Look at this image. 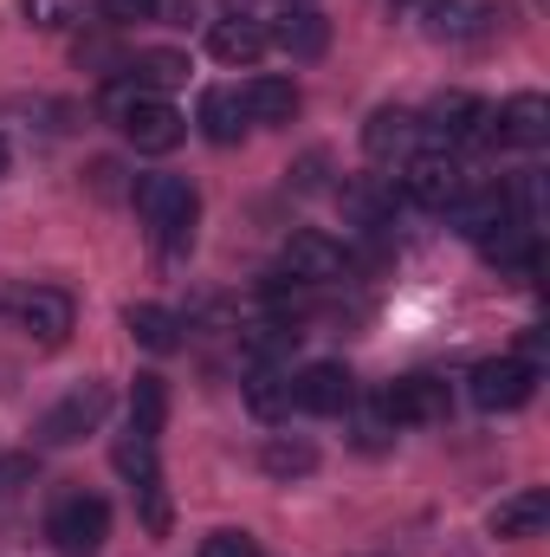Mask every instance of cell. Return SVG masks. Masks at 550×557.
<instances>
[{
	"label": "cell",
	"mask_w": 550,
	"mask_h": 557,
	"mask_svg": "<svg viewBox=\"0 0 550 557\" xmlns=\"http://www.w3.org/2000/svg\"><path fill=\"white\" fill-rule=\"evenodd\" d=\"M130 201H137L142 227H149L168 253H182V247L195 240V214H201V201H195V188H188L182 175H142L137 188H130Z\"/></svg>",
	"instance_id": "cell-1"
},
{
	"label": "cell",
	"mask_w": 550,
	"mask_h": 557,
	"mask_svg": "<svg viewBox=\"0 0 550 557\" xmlns=\"http://www.w3.org/2000/svg\"><path fill=\"white\" fill-rule=\"evenodd\" d=\"M0 311L33 337V344H65L72 337V292H59V285H20V292H7L0 298Z\"/></svg>",
	"instance_id": "cell-2"
},
{
	"label": "cell",
	"mask_w": 550,
	"mask_h": 557,
	"mask_svg": "<svg viewBox=\"0 0 550 557\" xmlns=\"http://www.w3.org/2000/svg\"><path fill=\"white\" fill-rule=\"evenodd\" d=\"M402 195L427 214H447L453 201H466V169L447 149H414L409 169H402Z\"/></svg>",
	"instance_id": "cell-3"
},
{
	"label": "cell",
	"mask_w": 550,
	"mask_h": 557,
	"mask_svg": "<svg viewBox=\"0 0 550 557\" xmlns=\"http://www.w3.org/2000/svg\"><path fill=\"white\" fill-rule=\"evenodd\" d=\"M46 539H52L65 557H91L104 539H111V506H104L98 493H72V499H59V506H52Z\"/></svg>",
	"instance_id": "cell-4"
},
{
	"label": "cell",
	"mask_w": 550,
	"mask_h": 557,
	"mask_svg": "<svg viewBox=\"0 0 550 557\" xmlns=\"http://www.w3.org/2000/svg\"><path fill=\"white\" fill-rule=\"evenodd\" d=\"M104 416H111V389L104 383H78L65 403H52L46 416H39V441L46 447H72V441H85V434H98L104 428Z\"/></svg>",
	"instance_id": "cell-5"
},
{
	"label": "cell",
	"mask_w": 550,
	"mask_h": 557,
	"mask_svg": "<svg viewBox=\"0 0 550 557\" xmlns=\"http://www.w3.org/2000/svg\"><path fill=\"white\" fill-rule=\"evenodd\" d=\"M532 396H538V363H525V357H492V363L473 370V403L492 409V416L525 409Z\"/></svg>",
	"instance_id": "cell-6"
},
{
	"label": "cell",
	"mask_w": 550,
	"mask_h": 557,
	"mask_svg": "<svg viewBox=\"0 0 550 557\" xmlns=\"http://www.w3.org/2000/svg\"><path fill=\"white\" fill-rule=\"evenodd\" d=\"M117 473L137 486L142 525H149V532H168V499H162V467H155V441H149V434H124V441H117Z\"/></svg>",
	"instance_id": "cell-7"
},
{
	"label": "cell",
	"mask_w": 550,
	"mask_h": 557,
	"mask_svg": "<svg viewBox=\"0 0 550 557\" xmlns=\"http://www.w3.org/2000/svg\"><path fill=\"white\" fill-rule=\"evenodd\" d=\"M117 131H124V137L137 143L142 156H168L175 143L188 137V124H182V111H175L168 98H155V91H142L137 104H130V111L117 117Z\"/></svg>",
	"instance_id": "cell-8"
},
{
	"label": "cell",
	"mask_w": 550,
	"mask_h": 557,
	"mask_svg": "<svg viewBox=\"0 0 550 557\" xmlns=\"http://www.w3.org/2000/svg\"><path fill=\"white\" fill-rule=\"evenodd\" d=\"M396 428H421V421H447V383L440 376H396L376 403Z\"/></svg>",
	"instance_id": "cell-9"
},
{
	"label": "cell",
	"mask_w": 550,
	"mask_h": 557,
	"mask_svg": "<svg viewBox=\"0 0 550 557\" xmlns=\"http://www.w3.org/2000/svg\"><path fill=\"white\" fill-rule=\"evenodd\" d=\"M350 396H357V383L343 363H304L291 376V409H304V416H343Z\"/></svg>",
	"instance_id": "cell-10"
},
{
	"label": "cell",
	"mask_w": 550,
	"mask_h": 557,
	"mask_svg": "<svg viewBox=\"0 0 550 557\" xmlns=\"http://www.w3.org/2000/svg\"><path fill=\"white\" fill-rule=\"evenodd\" d=\"M486 137H499L505 149H538V143L550 137V98L518 91L512 104H499V111H492V131H486Z\"/></svg>",
	"instance_id": "cell-11"
},
{
	"label": "cell",
	"mask_w": 550,
	"mask_h": 557,
	"mask_svg": "<svg viewBox=\"0 0 550 557\" xmlns=\"http://www.w3.org/2000/svg\"><path fill=\"white\" fill-rule=\"evenodd\" d=\"M343 240H330V234H317V227H304V234H291L285 240V273L304 278V285H324V278L343 273Z\"/></svg>",
	"instance_id": "cell-12"
},
{
	"label": "cell",
	"mask_w": 550,
	"mask_h": 557,
	"mask_svg": "<svg viewBox=\"0 0 550 557\" xmlns=\"http://www.w3.org/2000/svg\"><path fill=\"white\" fill-rule=\"evenodd\" d=\"M421 131H434L440 143H479L486 131H492V111L473 98V91H447L434 111H427V124Z\"/></svg>",
	"instance_id": "cell-13"
},
{
	"label": "cell",
	"mask_w": 550,
	"mask_h": 557,
	"mask_svg": "<svg viewBox=\"0 0 550 557\" xmlns=\"http://www.w3.org/2000/svg\"><path fill=\"white\" fill-rule=\"evenodd\" d=\"M266 46L291 52V59H317V52L330 46V20L311 13V7H285L273 26H266Z\"/></svg>",
	"instance_id": "cell-14"
},
{
	"label": "cell",
	"mask_w": 550,
	"mask_h": 557,
	"mask_svg": "<svg viewBox=\"0 0 550 557\" xmlns=\"http://www.w3.org/2000/svg\"><path fill=\"white\" fill-rule=\"evenodd\" d=\"M486 525H492V539H538V532L550 525V493L545 486H525V493L499 499Z\"/></svg>",
	"instance_id": "cell-15"
},
{
	"label": "cell",
	"mask_w": 550,
	"mask_h": 557,
	"mask_svg": "<svg viewBox=\"0 0 550 557\" xmlns=\"http://www.w3.org/2000/svg\"><path fill=\"white\" fill-rule=\"evenodd\" d=\"M414 143H421V117H414V111H396V104H389V111H376V117L363 124V149H370L376 162H396V156L409 162Z\"/></svg>",
	"instance_id": "cell-16"
},
{
	"label": "cell",
	"mask_w": 550,
	"mask_h": 557,
	"mask_svg": "<svg viewBox=\"0 0 550 557\" xmlns=\"http://www.w3.org/2000/svg\"><path fill=\"white\" fill-rule=\"evenodd\" d=\"M208 52H214L221 65H253V59L266 52V26H260V20H247V13H234V20H214V33H208Z\"/></svg>",
	"instance_id": "cell-17"
},
{
	"label": "cell",
	"mask_w": 550,
	"mask_h": 557,
	"mask_svg": "<svg viewBox=\"0 0 550 557\" xmlns=\"http://www.w3.org/2000/svg\"><path fill=\"white\" fill-rule=\"evenodd\" d=\"M240 111H247V124H291L298 117V85L291 78H253L240 91Z\"/></svg>",
	"instance_id": "cell-18"
},
{
	"label": "cell",
	"mask_w": 550,
	"mask_h": 557,
	"mask_svg": "<svg viewBox=\"0 0 550 557\" xmlns=\"http://www.w3.org/2000/svg\"><path fill=\"white\" fill-rule=\"evenodd\" d=\"M124 331L137 337L142 350H155V357L182 344V324H175V311H162V305H130V311H124Z\"/></svg>",
	"instance_id": "cell-19"
},
{
	"label": "cell",
	"mask_w": 550,
	"mask_h": 557,
	"mask_svg": "<svg viewBox=\"0 0 550 557\" xmlns=\"http://www.w3.org/2000/svg\"><path fill=\"white\" fill-rule=\"evenodd\" d=\"M247 409L260 421H285L291 416V383H285L278 370H266V363H253V376H247Z\"/></svg>",
	"instance_id": "cell-20"
},
{
	"label": "cell",
	"mask_w": 550,
	"mask_h": 557,
	"mask_svg": "<svg viewBox=\"0 0 550 557\" xmlns=\"http://www.w3.org/2000/svg\"><path fill=\"white\" fill-rule=\"evenodd\" d=\"M343 214L357 227H383L396 214V188H383V182H343Z\"/></svg>",
	"instance_id": "cell-21"
},
{
	"label": "cell",
	"mask_w": 550,
	"mask_h": 557,
	"mask_svg": "<svg viewBox=\"0 0 550 557\" xmlns=\"http://www.w3.org/2000/svg\"><path fill=\"white\" fill-rule=\"evenodd\" d=\"M479 20H486L479 0H427V33L434 39H473Z\"/></svg>",
	"instance_id": "cell-22"
},
{
	"label": "cell",
	"mask_w": 550,
	"mask_h": 557,
	"mask_svg": "<svg viewBox=\"0 0 550 557\" xmlns=\"http://www.w3.org/2000/svg\"><path fill=\"white\" fill-rule=\"evenodd\" d=\"M162 421H168V383L162 376H137V389H130V434H162Z\"/></svg>",
	"instance_id": "cell-23"
},
{
	"label": "cell",
	"mask_w": 550,
	"mask_h": 557,
	"mask_svg": "<svg viewBox=\"0 0 550 557\" xmlns=\"http://www.w3.org/2000/svg\"><path fill=\"white\" fill-rule=\"evenodd\" d=\"M447 214H460V234H473V240H486L499 221H512V195H473V201H453Z\"/></svg>",
	"instance_id": "cell-24"
},
{
	"label": "cell",
	"mask_w": 550,
	"mask_h": 557,
	"mask_svg": "<svg viewBox=\"0 0 550 557\" xmlns=\"http://www.w3.org/2000/svg\"><path fill=\"white\" fill-rule=\"evenodd\" d=\"M240 91H208L201 98V131H208V143H240Z\"/></svg>",
	"instance_id": "cell-25"
},
{
	"label": "cell",
	"mask_w": 550,
	"mask_h": 557,
	"mask_svg": "<svg viewBox=\"0 0 550 557\" xmlns=\"http://www.w3.org/2000/svg\"><path fill=\"white\" fill-rule=\"evenodd\" d=\"M130 78H137L142 91L162 98V91H175V85L188 78V59H182V52H142L137 65H130Z\"/></svg>",
	"instance_id": "cell-26"
},
{
	"label": "cell",
	"mask_w": 550,
	"mask_h": 557,
	"mask_svg": "<svg viewBox=\"0 0 550 557\" xmlns=\"http://www.w3.org/2000/svg\"><path fill=\"white\" fill-rule=\"evenodd\" d=\"M311 467H317V447H311V441H285V434H278V441H266V473H273V480L311 473Z\"/></svg>",
	"instance_id": "cell-27"
},
{
	"label": "cell",
	"mask_w": 550,
	"mask_h": 557,
	"mask_svg": "<svg viewBox=\"0 0 550 557\" xmlns=\"http://www.w3.org/2000/svg\"><path fill=\"white\" fill-rule=\"evenodd\" d=\"M20 13H26V26L59 33V26H72V20H78V0H20Z\"/></svg>",
	"instance_id": "cell-28"
},
{
	"label": "cell",
	"mask_w": 550,
	"mask_h": 557,
	"mask_svg": "<svg viewBox=\"0 0 550 557\" xmlns=\"http://www.w3.org/2000/svg\"><path fill=\"white\" fill-rule=\"evenodd\" d=\"M98 13H104L111 26H142V20L162 13V0H98Z\"/></svg>",
	"instance_id": "cell-29"
},
{
	"label": "cell",
	"mask_w": 550,
	"mask_h": 557,
	"mask_svg": "<svg viewBox=\"0 0 550 557\" xmlns=\"http://www.w3.org/2000/svg\"><path fill=\"white\" fill-rule=\"evenodd\" d=\"M201 557H260V539H247V532H214Z\"/></svg>",
	"instance_id": "cell-30"
},
{
	"label": "cell",
	"mask_w": 550,
	"mask_h": 557,
	"mask_svg": "<svg viewBox=\"0 0 550 557\" xmlns=\"http://www.w3.org/2000/svg\"><path fill=\"white\" fill-rule=\"evenodd\" d=\"M0 175H7V137H0Z\"/></svg>",
	"instance_id": "cell-31"
},
{
	"label": "cell",
	"mask_w": 550,
	"mask_h": 557,
	"mask_svg": "<svg viewBox=\"0 0 550 557\" xmlns=\"http://www.w3.org/2000/svg\"><path fill=\"white\" fill-rule=\"evenodd\" d=\"M285 7H311V0H285Z\"/></svg>",
	"instance_id": "cell-32"
},
{
	"label": "cell",
	"mask_w": 550,
	"mask_h": 557,
	"mask_svg": "<svg viewBox=\"0 0 550 557\" xmlns=\"http://www.w3.org/2000/svg\"><path fill=\"white\" fill-rule=\"evenodd\" d=\"M396 7H409V0H396Z\"/></svg>",
	"instance_id": "cell-33"
}]
</instances>
